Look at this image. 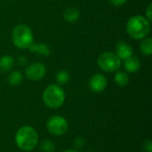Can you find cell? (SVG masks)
I'll return each instance as SVG.
<instances>
[{"mask_svg": "<svg viewBox=\"0 0 152 152\" xmlns=\"http://www.w3.org/2000/svg\"><path fill=\"white\" fill-rule=\"evenodd\" d=\"M15 143L19 149L24 151H30L37 146L38 134L33 127L24 126L17 131Z\"/></svg>", "mask_w": 152, "mask_h": 152, "instance_id": "cell-1", "label": "cell"}, {"mask_svg": "<svg viewBox=\"0 0 152 152\" xmlns=\"http://www.w3.org/2000/svg\"><path fill=\"white\" fill-rule=\"evenodd\" d=\"M126 31L134 39L145 38L151 32V22L142 15L133 16L126 23Z\"/></svg>", "mask_w": 152, "mask_h": 152, "instance_id": "cell-2", "label": "cell"}, {"mask_svg": "<svg viewBox=\"0 0 152 152\" xmlns=\"http://www.w3.org/2000/svg\"><path fill=\"white\" fill-rule=\"evenodd\" d=\"M65 92L60 85L52 84L43 92L42 99L44 103L51 109H59L65 102Z\"/></svg>", "mask_w": 152, "mask_h": 152, "instance_id": "cell-3", "label": "cell"}, {"mask_svg": "<svg viewBox=\"0 0 152 152\" xmlns=\"http://www.w3.org/2000/svg\"><path fill=\"white\" fill-rule=\"evenodd\" d=\"M12 38L14 45L20 49H28L34 41L31 29L23 24H20L13 28Z\"/></svg>", "mask_w": 152, "mask_h": 152, "instance_id": "cell-4", "label": "cell"}, {"mask_svg": "<svg viewBox=\"0 0 152 152\" xmlns=\"http://www.w3.org/2000/svg\"><path fill=\"white\" fill-rule=\"evenodd\" d=\"M98 66L105 72L117 71L121 66V60L116 53L105 52L102 53L97 60Z\"/></svg>", "mask_w": 152, "mask_h": 152, "instance_id": "cell-5", "label": "cell"}, {"mask_svg": "<svg viewBox=\"0 0 152 152\" xmlns=\"http://www.w3.org/2000/svg\"><path fill=\"white\" fill-rule=\"evenodd\" d=\"M46 128L51 134L60 136L67 133L69 129V124L68 121L62 116L55 115L51 117L47 120Z\"/></svg>", "mask_w": 152, "mask_h": 152, "instance_id": "cell-6", "label": "cell"}, {"mask_svg": "<svg viewBox=\"0 0 152 152\" xmlns=\"http://www.w3.org/2000/svg\"><path fill=\"white\" fill-rule=\"evenodd\" d=\"M45 66L41 62H33L29 64L25 69L26 77L32 81L41 80L45 76Z\"/></svg>", "mask_w": 152, "mask_h": 152, "instance_id": "cell-7", "label": "cell"}, {"mask_svg": "<svg viewBox=\"0 0 152 152\" xmlns=\"http://www.w3.org/2000/svg\"><path fill=\"white\" fill-rule=\"evenodd\" d=\"M107 85H108V80L106 77L100 73L93 75L89 80L90 89L94 93H101L104 91L107 87Z\"/></svg>", "mask_w": 152, "mask_h": 152, "instance_id": "cell-8", "label": "cell"}, {"mask_svg": "<svg viewBox=\"0 0 152 152\" xmlns=\"http://www.w3.org/2000/svg\"><path fill=\"white\" fill-rule=\"evenodd\" d=\"M116 53L117 55L120 58V60H126L128 57L132 56L134 53L133 48L131 47V45H129L128 44H126L124 41H119L117 45H116Z\"/></svg>", "mask_w": 152, "mask_h": 152, "instance_id": "cell-9", "label": "cell"}, {"mask_svg": "<svg viewBox=\"0 0 152 152\" xmlns=\"http://www.w3.org/2000/svg\"><path fill=\"white\" fill-rule=\"evenodd\" d=\"M125 69L131 73H134L136 71H138L141 68V61L140 60L135 57V56H130L127 59L125 60V63H124Z\"/></svg>", "mask_w": 152, "mask_h": 152, "instance_id": "cell-10", "label": "cell"}, {"mask_svg": "<svg viewBox=\"0 0 152 152\" xmlns=\"http://www.w3.org/2000/svg\"><path fill=\"white\" fill-rule=\"evenodd\" d=\"M29 52L31 53H35L37 54H40L43 56H48L51 53L50 47L44 44V43H40V44H32L29 46Z\"/></svg>", "mask_w": 152, "mask_h": 152, "instance_id": "cell-11", "label": "cell"}, {"mask_svg": "<svg viewBox=\"0 0 152 152\" xmlns=\"http://www.w3.org/2000/svg\"><path fill=\"white\" fill-rule=\"evenodd\" d=\"M14 64V60L10 55H4L0 58V71L8 72L10 71Z\"/></svg>", "mask_w": 152, "mask_h": 152, "instance_id": "cell-12", "label": "cell"}, {"mask_svg": "<svg viewBox=\"0 0 152 152\" xmlns=\"http://www.w3.org/2000/svg\"><path fill=\"white\" fill-rule=\"evenodd\" d=\"M63 17L69 22H75L79 18V11L75 7H68L64 11Z\"/></svg>", "mask_w": 152, "mask_h": 152, "instance_id": "cell-13", "label": "cell"}, {"mask_svg": "<svg viewBox=\"0 0 152 152\" xmlns=\"http://www.w3.org/2000/svg\"><path fill=\"white\" fill-rule=\"evenodd\" d=\"M22 79H23L22 73L20 71H18V70H15V71L11 72L8 75V77H7V82H8V84L11 85V86H19L22 82Z\"/></svg>", "mask_w": 152, "mask_h": 152, "instance_id": "cell-14", "label": "cell"}, {"mask_svg": "<svg viewBox=\"0 0 152 152\" xmlns=\"http://www.w3.org/2000/svg\"><path fill=\"white\" fill-rule=\"evenodd\" d=\"M114 80L116 84L121 87L126 86L129 84V76L124 71H118L114 76Z\"/></svg>", "mask_w": 152, "mask_h": 152, "instance_id": "cell-15", "label": "cell"}, {"mask_svg": "<svg viewBox=\"0 0 152 152\" xmlns=\"http://www.w3.org/2000/svg\"><path fill=\"white\" fill-rule=\"evenodd\" d=\"M141 52L144 55H151L152 53V39L151 37H145L141 43Z\"/></svg>", "mask_w": 152, "mask_h": 152, "instance_id": "cell-16", "label": "cell"}, {"mask_svg": "<svg viewBox=\"0 0 152 152\" xmlns=\"http://www.w3.org/2000/svg\"><path fill=\"white\" fill-rule=\"evenodd\" d=\"M56 81L59 85H65L69 81V74L67 70H60L56 74Z\"/></svg>", "mask_w": 152, "mask_h": 152, "instance_id": "cell-17", "label": "cell"}, {"mask_svg": "<svg viewBox=\"0 0 152 152\" xmlns=\"http://www.w3.org/2000/svg\"><path fill=\"white\" fill-rule=\"evenodd\" d=\"M40 150L42 152H54L55 145L53 142L49 140H44L40 143Z\"/></svg>", "mask_w": 152, "mask_h": 152, "instance_id": "cell-18", "label": "cell"}, {"mask_svg": "<svg viewBox=\"0 0 152 152\" xmlns=\"http://www.w3.org/2000/svg\"><path fill=\"white\" fill-rule=\"evenodd\" d=\"M85 144H86V139L84 137L78 136L75 139L74 145L76 146V148H82V147H84Z\"/></svg>", "mask_w": 152, "mask_h": 152, "instance_id": "cell-19", "label": "cell"}, {"mask_svg": "<svg viewBox=\"0 0 152 152\" xmlns=\"http://www.w3.org/2000/svg\"><path fill=\"white\" fill-rule=\"evenodd\" d=\"M151 4H149V6L147 7V10H146V19L148 20L149 22H151Z\"/></svg>", "mask_w": 152, "mask_h": 152, "instance_id": "cell-20", "label": "cell"}, {"mask_svg": "<svg viewBox=\"0 0 152 152\" xmlns=\"http://www.w3.org/2000/svg\"><path fill=\"white\" fill-rule=\"evenodd\" d=\"M145 152H152V142L150 140H147L144 143Z\"/></svg>", "mask_w": 152, "mask_h": 152, "instance_id": "cell-21", "label": "cell"}, {"mask_svg": "<svg viewBox=\"0 0 152 152\" xmlns=\"http://www.w3.org/2000/svg\"><path fill=\"white\" fill-rule=\"evenodd\" d=\"M127 0H110V2L115 5V6H120V5H123L125 3H126Z\"/></svg>", "mask_w": 152, "mask_h": 152, "instance_id": "cell-22", "label": "cell"}, {"mask_svg": "<svg viewBox=\"0 0 152 152\" xmlns=\"http://www.w3.org/2000/svg\"><path fill=\"white\" fill-rule=\"evenodd\" d=\"M19 61H20V65L25 64V63H26V61H27V60H26L23 56H21V57L20 58V60H19Z\"/></svg>", "mask_w": 152, "mask_h": 152, "instance_id": "cell-23", "label": "cell"}, {"mask_svg": "<svg viewBox=\"0 0 152 152\" xmlns=\"http://www.w3.org/2000/svg\"><path fill=\"white\" fill-rule=\"evenodd\" d=\"M62 152H78L77 150H73V149H69V150H66Z\"/></svg>", "mask_w": 152, "mask_h": 152, "instance_id": "cell-24", "label": "cell"}]
</instances>
